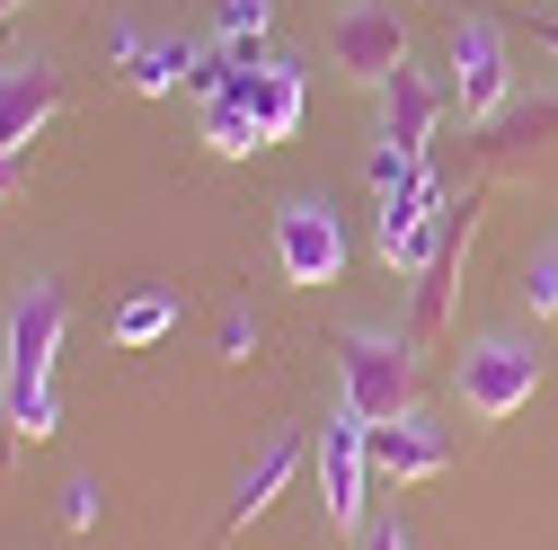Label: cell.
<instances>
[{"instance_id":"52a82bcc","label":"cell","mask_w":558,"mask_h":550,"mask_svg":"<svg viewBox=\"0 0 558 550\" xmlns=\"http://www.w3.org/2000/svg\"><path fill=\"white\" fill-rule=\"evenodd\" d=\"M275 266H284V285L319 294L345 275V223L328 214V195H293L284 214H275Z\"/></svg>"},{"instance_id":"cb8c5ba5","label":"cell","mask_w":558,"mask_h":550,"mask_svg":"<svg viewBox=\"0 0 558 550\" xmlns=\"http://www.w3.org/2000/svg\"><path fill=\"white\" fill-rule=\"evenodd\" d=\"M19 187H27V178H19V152L0 143V195H19Z\"/></svg>"},{"instance_id":"2e32d148","label":"cell","mask_w":558,"mask_h":550,"mask_svg":"<svg viewBox=\"0 0 558 550\" xmlns=\"http://www.w3.org/2000/svg\"><path fill=\"white\" fill-rule=\"evenodd\" d=\"M195 62H204V45H186V36H160V45H151V36H143V45L116 62V72L143 89V98H169V89H186V81H195Z\"/></svg>"},{"instance_id":"44dd1931","label":"cell","mask_w":558,"mask_h":550,"mask_svg":"<svg viewBox=\"0 0 558 550\" xmlns=\"http://www.w3.org/2000/svg\"><path fill=\"white\" fill-rule=\"evenodd\" d=\"M53 506H62V524H72V533H89V524H98V479H89V470H81V479H62V498H53Z\"/></svg>"},{"instance_id":"9a60e30c","label":"cell","mask_w":558,"mask_h":550,"mask_svg":"<svg viewBox=\"0 0 558 550\" xmlns=\"http://www.w3.org/2000/svg\"><path fill=\"white\" fill-rule=\"evenodd\" d=\"M53 116H62V72L53 62H10V72H0V143L27 152Z\"/></svg>"},{"instance_id":"5bb4252c","label":"cell","mask_w":558,"mask_h":550,"mask_svg":"<svg viewBox=\"0 0 558 550\" xmlns=\"http://www.w3.org/2000/svg\"><path fill=\"white\" fill-rule=\"evenodd\" d=\"M231 98H248V116L266 124V143H293V124H302V72L284 53H231Z\"/></svg>"},{"instance_id":"9c48e42d","label":"cell","mask_w":558,"mask_h":550,"mask_svg":"<svg viewBox=\"0 0 558 550\" xmlns=\"http://www.w3.org/2000/svg\"><path fill=\"white\" fill-rule=\"evenodd\" d=\"M470 231H478V195H461V214L444 223V249L408 275V337L416 347H435L452 328V285H461V258H470Z\"/></svg>"},{"instance_id":"ac0fdd59","label":"cell","mask_w":558,"mask_h":550,"mask_svg":"<svg viewBox=\"0 0 558 550\" xmlns=\"http://www.w3.org/2000/svg\"><path fill=\"white\" fill-rule=\"evenodd\" d=\"M169 328H178V302H169V294H133V302H116V320H107L116 347H160Z\"/></svg>"},{"instance_id":"6da1fadb","label":"cell","mask_w":558,"mask_h":550,"mask_svg":"<svg viewBox=\"0 0 558 550\" xmlns=\"http://www.w3.org/2000/svg\"><path fill=\"white\" fill-rule=\"evenodd\" d=\"M72 302L53 275H27V294L10 302V356H0V408H10V444H45L53 435V356Z\"/></svg>"},{"instance_id":"277c9868","label":"cell","mask_w":558,"mask_h":550,"mask_svg":"<svg viewBox=\"0 0 558 550\" xmlns=\"http://www.w3.org/2000/svg\"><path fill=\"white\" fill-rule=\"evenodd\" d=\"M319 515L337 533H364L373 524V444L355 408H328L319 418Z\"/></svg>"},{"instance_id":"d4e9b609","label":"cell","mask_w":558,"mask_h":550,"mask_svg":"<svg viewBox=\"0 0 558 550\" xmlns=\"http://www.w3.org/2000/svg\"><path fill=\"white\" fill-rule=\"evenodd\" d=\"M532 45H541V53H558V19H532Z\"/></svg>"},{"instance_id":"ffe728a7","label":"cell","mask_w":558,"mask_h":550,"mask_svg":"<svg viewBox=\"0 0 558 550\" xmlns=\"http://www.w3.org/2000/svg\"><path fill=\"white\" fill-rule=\"evenodd\" d=\"M514 294H523V311H532V320H558V240H549L541 258H523Z\"/></svg>"},{"instance_id":"7a4b0ae2","label":"cell","mask_w":558,"mask_h":550,"mask_svg":"<svg viewBox=\"0 0 558 550\" xmlns=\"http://www.w3.org/2000/svg\"><path fill=\"white\" fill-rule=\"evenodd\" d=\"M337 382L364 427H390L416 408V337L399 328H337Z\"/></svg>"},{"instance_id":"ba28073f","label":"cell","mask_w":558,"mask_h":550,"mask_svg":"<svg viewBox=\"0 0 558 550\" xmlns=\"http://www.w3.org/2000/svg\"><path fill=\"white\" fill-rule=\"evenodd\" d=\"M444 223H452V204H444V178H435V160H426L399 195H381V266L416 275V266L444 249Z\"/></svg>"},{"instance_id":"3957f363","label":"cell","mask_w":558,"mask_h":550,"mask_svg":"<svg viewBox=\"0 0 558 550\" xmlns=\"http://www.w3.org/2000/svg\"><path fill=\"white\" fill-rule=\"evenodd\" d=\"M549 382V347H541V328H497V337H478V347L461 356V408L478 427H506L514 408H532V391Z\"/></svg>"},{"instance_id":"603a6c76","label":"cell","mask_w":558,"mask_h":550,"mask_svg":"<svg viewBox=\"0 0 558 550\" xmlns=\"http://www.w3.org/2000/svg\"><path fill=\"white\" fill-rule=\"evenodd\" d=\"M364 550H416V541H408L399 515H381V524H364Z\"/></svg>"},{"instance_id":"4fadbf2b","label":"cell","mask_w":558,"mask_h":550,"mask_svg":"<svg viewBox=\"0 0 558 550\" xmlns=\"http://www.w3.org/2000/svg\"><path fill=\"white\" fill-rule=\"evenodd\" d=\"M293 479H302V427H275V435L257 444V462L240 470V489H231V506H222V533H214V541H240L275 498L293 489Z\"/></svg>"},{"instance_id":"7c38bea8","label":"cell","mask_w":558,"mask_h":550,"mask_svg":"<svg viewBox=\"0 0 558 550\" xmlns=\"http://www.w3.org/2000/svg\"><path fill=\"white\" fill-rule=\"evenodd\" d=\"M549 143H558V89H549V98H514L506 116H487L478 143H470V160H478L487 178H506V169H532Z\"/></svg>"},{"instance_id":"5b68a950","label":"cell","mask_w":558,"mask_h":550,"mask_svg":"<svg viewBox=\"0 0 558 550\" xmlns=\"http://www.w3.org/2000/svg\"><path fill=\"white\" fill-rule=\"evenodd\" d=\"M452 116L461 124H487L514 107V53H506V27L497 19H461L452 27Z\"/></svg>"},{"instance_id":"d6986e66","label":"cell","mask_w":558,"mask_h":550,"mask_svg":"<svg viewBox=\"0 0 558 550\" xmlns=\"http://www.w3.org/2000/svg\"><path fill=\"white\" fill-rule=\"evenodd\" d=\"M266 27H275V0H214V36L231 53H266Z\"/></svg>"},{"instance_id":"484cf974","label":"cell","mask_w":558,"mask_h":550,"mask_svg":"<svg viewBox=\"0 0 558 550\" xmlns=\"http://www.w3.org/2000/svg\"><path fill=\"white\" fill-rule=\"evenodd\" d=\"M19 10H27V0H0V27H10V19H19Z\"/></svg>"},{"instance_id":"8992f818","label":"cell","mask_w":558,"mask_h":550,"mask_svg":"<svg viewBox=\"0 0 558 550\" xmlns=\"http://www.w3.org/2000/svg\"><path fill=\"white\" fill-rule=\"evenodd\" d=\"M328 62H337L345 81L381 89L399 62H408V19L390 10V0H345V10L328 19Z\"/></svg>"},{"instance_id":"8fae6325","label":"cell","mask_w":558,"mask_h":550,"mask_svg":"<svg viewBox=\"0 0 558 550\" xmlns=\"http://www.w3.org/2000/svg\"><path fill=\"white\" fill-rule=\"evenodd\" d=\"M364 444H373V479H390V489H416V479L452 470V435L426 418V408H408V418H390V427H364Z\"/></svg>"},{"instance_id":"30bf717a","label":"cell","mask_w":558,"mask_h":550,"mask_svg":"<svg viewBox=\"0 0 558 550\" xmlns=\"http://www.w3.org/2000/svg\"><path fill=\"white\" fill-rule=\"evenodd\" d=\"M444 124H452V81L399 62V72L381 81V143H399V152H416V160H435V133H444Z\"/></svg>"},{"instance_id":"7402d4cb","label":"cell","mask_w":558,"mask_h":550,"mask_svg":"<svg viewBox=\"0 0 558 550\" xmlns=\"http://www.w3.org/2000/svg\"><path fill=\"white\" fill-rule=\"evenodd\" d=\"M214 347H222V364H248V356H257V320H248V311H222Z\"/></svg>"},{"instance_id":"e0dca14e","label":"cell","mask_w":558,"mask_h":550,"mask_svg":"<svg viewBox=\"0 0 558 550\" xmlns=\"http://www.w3.org/2000/svg\"><path fill=\"white\" fill-rule=\"evenodd\" d=\"M195 107H204V143H214L222 160H257V152H266V124L248 116V98L214 89V98H195Z\"/></svg>"}]
</instances>
